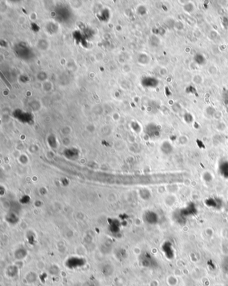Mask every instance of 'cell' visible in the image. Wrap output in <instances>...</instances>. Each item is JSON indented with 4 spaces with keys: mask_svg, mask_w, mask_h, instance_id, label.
I'll use <instances>...</instances> for the list:
<instances>
[{
    "mask_svg": "<svg viewBox=\"0 0 228 286\" xmlns=\"http://www.w3.org/2000/svg\"><path fill=\"white\" fill-rule=\"evenodd\" d=\"M196 213L197 208L195 203H189L185 207L177 210L174 213V217L177 221H178L179 223H181L182 222L185 223L189 216L195 215Z\"/></svg>",
    "mask_w": 228,
    "mask_h": 286,
    "instance_id": "6da1fadb",
    "label": "cell"
},
{
    "mask_svg": "<svg viewBox=\"0 0 228 286\" xmlns=\"http://www.w3.org/2000/svg\"><path fill=\"white\" fill-rule=\"evenodd\" d=\"M206 205L209 207H212L214 209H220L222 207L223 201L218 197H210L206 200Z\"/></svg>",
    "mask_w": 228,
    "mask_h": 286,
    "instance_id": "7a4b0ae2",
    "label": "cell"
},
{
    "mask_svg": "<svg viewBox=\"0 0 228 286\" xmlns=\"http://www.w3.org/2000/svg\"><path fill=\"white\" fill-rule=\"evenodd\" d=\"M219 175L224 179H228V160L222 161L218 167Z\"/></svg>",
    "mask_w": 228,
    "mask_h": 286,
    "instance_id": "3957f363",
    "label": "cell"
},
{
    "mask_svg": "<svg viewBox=\"0 0 228 286\" xmlns=\"http://www.w3.org/2000/svg\"><path fill=\"white\" fill-rule=\"evenodd\" d=\"M146 221L149 222V223L154 224L157 222L158 217L157 214L154 213V212H149L146 214Z\"/></svg>",
    "mask_w": 228,
    "mask_h": 286,
    "instance_id": "277c9868",
    "label": "cell"
},
{
    "mask_svg": "<svg viewBox=\"0 0 228 286\" xmlns=\"http://www.w3.org/2000/svg\"><path fill=\"white\" fill-rule=\"evenodd\" d=\"M161 150L164 154H169L173 152V148L172 145L170 144L169 142H165L164 143H163V145H162L161 146Z\"/></svg>",
    "mask_w": 228,
    "mask_h": 286,
    "instance_id": "5b68a950",
    "label": "cell"
},
{
    "mask_svg": "<svg viewBox=\"0 0 228 286\" xmlns=\"http://www.w3.org/2000/svg\"><path fill=\"white\" fill-rule=\"evenodd\" d=\"M146 78L147 79L146 80L145 82V85L146 86L156 87L158 85V83H159V82H158V81L154 78Z\"/></svg>",
    "mask_w": 228,
    "mask_h": 286,
    "instance_id": "8992f818",
    "label": "cell"
},
{
    "mask_svg": "<svg viewBox=\"0 0 228 286\" xmlns=\"http://www.w3.org/2000/svg\"><path fill=\"white\" fill-rule=\"evenodd\" d=\"M222 268H223L224 272L228 273V257H226L223 260L222 264Z\"/></svg>",
    "mask_w": 228,
    "mask_h": 286,
    "instance_id": "52a82bcc",
    "label": "cell"
},
{
    "mask_svg": "<svg viewBox=\"0 0 228 286\" xmlns=\"http://www.w3.org/2000/svg\"><path fill=\"white\" fill-rule=\"evenodd\" d=\"M195 61L198 64H203L205 62V58L201 54H197L195 56Z\"/></svg>",
    "mask_w": 228,
    "mask_h": 286,
    "instance_id": "ba28073f",
    "label": "cell"
},
{
    "mask_svg": "<svg viewBox=\"0 0 228 286\" xmlns=\"http://www.w3.org/2000/svg\"><path fill=\"white\" fill-rule=\"evenodd\" d=\"M225 102L226 103L227 105H228V92H227V94H226V97H225Z\"/></svg>",
    "mask_w": 228,
    "mask_h": 286,
    "instance_id": "9c48e42d",
    "label": "cell"
}]
</instances>
